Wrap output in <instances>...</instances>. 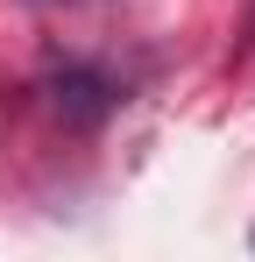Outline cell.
<instances>
[{"label": "cell", "instance_id": "obj_1", "mask_svg": "<svg viewBox=\"0 0 255 262\" xmlns=\"http://www.w3.org/2000/svg\"><path fill=\"white\" fill-rule=\"evenodd\" d=\"M57 106H64L71 121H99V114L114 106V85H107L99 71H85V64H71V71L57 78Z\"/></svg>", "mask_w": 255, "mask_h": 262}]
</instances>
